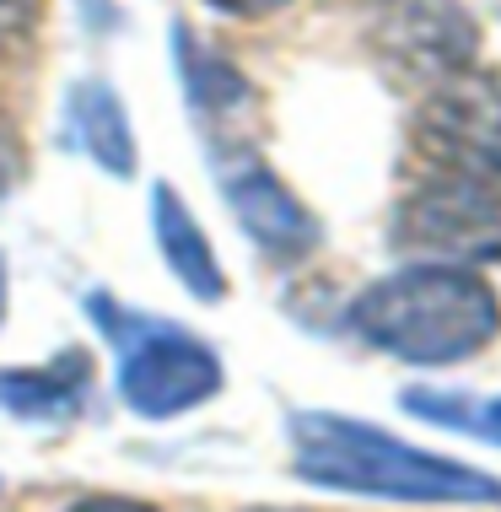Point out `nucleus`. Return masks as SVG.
Returning <instances> with one entry per match:
<instances>
[{
	"label": "nucleus",
	"mask_w": 501,
	"mask_h": 512,
	"mask_svg": "<svg viewBox=\"0 0 501 512\" xmlns=\"http://www.w3.org/2000/svg\"><path fill=\"white\" fill-rule=\"evenodd\" d=\"M205 6L221 11V17H243V22H254V17H270V11L291 6V0H205Z\"/></svg>",
	"instance_id": "15"
},
{
	"label": "nucleus",
	"mask_w": 501,
	"mask_h": 512,
	"mask_svg": "<svg viewBox=\"0 0 501 512\" xmlns=\"http://www.w3.org/2000/svg\"><path fill=\"white\" fill-rule=\"evenodd\" d=\"M410 157L426 178L501 184V76L469 65L426 87L410 114Z\"/></svg>",
	"instance_id": "3"
},
{
	"label": "nucleus",
	"mask_w": 501,
	"mask_h": 512,
	"mask_svg": "<svg viewBox=\"0 0 501 512\" xmlns=\"http://www.w3.org/2000/svg\"><path fill=\"white\" fill-rule=\"evenodd\" d=\"M221 195H227L238 227L254 238L270 259H302L318 248L313 211L291 195L286 178H275L254 151H227L221 157Z\"/></svg>",
	"instance_id": "7"
},
{
	"label": "nucleus",
	"mask_w": 501,
	"mask_h": 512,
	"mask_svg": "<svg viewBox=\"0 0 501 512\" xmlns=\"http://www.w3.org/2000/svg\"><path fill=\"white\" fill-rule=\"evenodd\" d=\"M92 389V362L81 351H65L44 367H11L0 372V410L17 421H71L87 405Z\"/></svg>",
	"instance_id": "10"
},
{
	"label": "nucleus",
	"mask_w": 501,
	"mask_h": 512,
	"mask_svg": "<svg viewBox=\"0 0 501 512\" xmlns=\"http://www.w3.org/2000/svg\"><path fill=\"white\" fill-rule=\"evenodd\" d=\"M97 318L124 324L119 335V399L146 421H167L221 394V356L200 335L162 318H124L103 297H92Z\"/></svg>",
	"instance_id": "4"
},
{
	"label": "nucleus",
	"mask_w": 501,
	"mask_h": 512,
	"mask_svg": "<svg viewBox=\"0 0 501 512\" xmlns=\"http://www.w3.org/2000/svg\"><path fill=\"white\" fill-rule=\"evenodd\" d=\"M291 469L308 486L410 507H501V480L340 410L291 415Z\"/></svg>",
	"instance_id": "1"
},
{
	"label": "nucleus",
	"mask_w": 501,
	"mask_h": 512,
	"mask_svg": "<svg viewBox=\"0 0 501 512\" xmlns=\"http://www.w3.org/2000/svg\"><path fill=\"white\" fill-rule=\"evenodd\" d=\"M38 17V0H0V44L6 38H22Z\"/></svg>",
	"instance_id": "13"
},
{
	"label": "nucleus",
	"mask_w": 501,
	"mask_h": 512,
	"mask_svg": "<svg viewBox=\"0 0 501 512\" xmlns=\"http://www.w3.org/2000/svg\"><path fill=\"white\" fill-rule=\"evenodd\" d=\"M243 512H291V507H243Z\"/></svg>",
	"instance_id": "19"
},
{
	"label": "nucleus",
	"mask_w": 501,
	"mask_h": 512,
	"mask_svg": "<svg viewBox=\"0 0 501 512\" xmlns=\"http://www.w3.org/2000/svg\"><path fill=\"white\" fill-rule=\"evenodd\" d=\"M394 243L410 265H469L501 259V184L480 178H426L399 200Z\"/></svg>",
	"instance_id": "5"
},
{
	"label": "nucleus",
	"mask_w": 501,
	"mask_h": 512,
	"mask_svg": "<svg viewBox=\"0 0 501 512\" xmlns=\"http://www.w3.org/2000/svg\"><path fill=\"white\" fill-rule=\"evenodd\" d=\"M0 318H6V265H0Z\"/></svg>",
	"instance_id": "18"
},
{
	"label": "nucleus",
	"mask_w": 501,
	"mask_h": 512,
	"mask_svg": "<svg viewBox=\"0 0 501 512\" xmlns=\"http://www.w3.org/2000/svg\"><path fill=\"white\" fill-rule=\"evenodd\" d=\"M361 38L388 76L421 92L469 71L480 54V22L464 0H367Z\"/></svg>",
	"instance_id": "6"
},
{
	"label": "nucleus",
	"mask_w": 501,
	"mask_h": 512,
	"mask_svg": "<svg viewBox=\"0 0 501 512\" xmlns=\"http://www.w3.org/2000/svg\"><path fill=\"white\" fill-rule=\"evenodd\" d=\"M22 178V146H17V135L0 124V200L11 195V184Z\"/></svg>",
	"instance_id": "14"
},
{
	"label": "nucleus",
	"mask_w": 501,
	"mask_h": 512,
	"mask_svg": "<svg viewBox=\"0 0 501 512\" xmlns=\"http://www.w3.org/2000/svg\"><path fill=\"white\" fill-rule=\"evenodd\" d=\"M405 405L426 421H442V426H458V432H475L485 442L501 448V399H464V394H421L415 389Z\"/></svg>",
	"instance_id": "12"
},
{
	"label": "nucleus",
	"mask_w": 501,
	"mask_h": 512,
	"mask_svg": "<svg viewBox=\"0 0 501 512\" xmlns=\"http://www.w3.org/2000/svg\"><path fill=\"white\" fill-rule=\"evenodd\" d=\"M65 512H157V507H146V502H135V496H81V502H71Z\"/></svg>",
	"instance_id": "16"
},
{
	"label": "nucleus",
	"mask_w": 501,
	"mask_h": 512,
	"mask_svg": "<svg viewBox=\"0 0 501 512\" xmlns=\"http://www.w3.org/2000/svg\"><path fill=\"white\" fill-rule=\"evenodd\" d=\"M65 124H71V141L81 146V157H92V168H103L108 178H135V130L124 114L119 92L103 76H81L65 92Z\"/></svg>",
	"instance_id": "9"
},
{
	"label": "nucleus",
	"mask_w": 501,
	"mask_h": 512,
	"mask_svg": "<svg viewBox=\"0 0 501 512\" xmlns=\"http://www.w3.org/2000/svg\"><path fill=\"white\" fill-rule=\"evenodd\" d=\"M345 324L372 351L410 367H458L501 335V302L469 265H405L372 281Z\"/></svg>",
	"instance_id": "2"
},
{
	"label": "nucleus",
	"mask_w": 501,
	"mask_h": 512,
	"mask_svg": "<svg viewBox=\"0 0 501 512\" xmlns=\"http://www.w3.org/2000/svg\"><path fill=\"white\" fill-rule=\"evenodd\" d=\"M173 60H178V76H184L189 103L200 108V114L227 119L232 108H243L248 98H254V92H248V81L232 71L216 49L194 44V33H189L184 22H173Z\"/></svg>",
	"instance_id": "11"
},
{
	"label": "nucleus",
	"mask_w": 501,
	"mask_h": 512,
	"mask_svg": "<svg viewBox=\"0 0 501 512\" xmlns=\"http://www.w3.org/2000/svg\"><path fill=\"white\" fill-rule=\"evenodd\" d=\"M76 11H81V22H87L92 33H114V27H119V6H114V0H76Z\"/></svg>",
	"instance_id": "17"
},
{
	"label": "nucleus",
	"mask_w": 501,
	"mask_h": 512,
	"mask_svg": "<svg viewBox=\"0 0 501 512\" xmlns=\"http://www.w3.org/2000/svg\"><path fill=\"white\" fill-rule=\"evenodd\" d=\"M151 232H157L162 265L173 270V281L184 286L189 297H200V302H221V297H227V270H221V259H216L211 238H205V227L194 221L189 200L178 195L173 184L151 189Z\"/></svg>",
	"instance_id": "8"
}]
</instances>
